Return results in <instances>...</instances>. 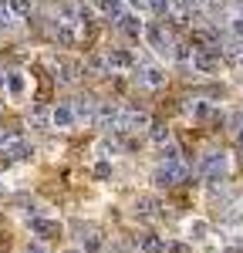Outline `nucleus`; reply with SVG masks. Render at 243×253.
Here are the masks:
<instances>
[{
    "label": "nucleus",
    "instance_id": "f257e3e1",
    "mask_svg": "<svg viewBox=\"0 0 243 253\" xmlns=\"http://www.w3.org/2000/svg\"><path fill=\"white\" fill-rule=\"evenodd\" d=\"M139 128H149V115L135 108V105H125L119 108V125H115V132H139Z\"/></svg>",
    "mask_w": 243,
    "mask_h": 253
},
{
    "label": "nucleus",
    "instance_id": "f03ea898",
    "mask_svg": "<svg viewBox=\"0 0 243 253\" xmlns=\"http://www.w3.org/2000/svg\"><path fill=\"white\" fill-rule=\"evenodd\" d=\"M156 186H176V182H182L186 179V166H182L179 159H165L159 169H156Z\"/></svg>",
    "mask_w": 243,
    "mask_h": 253
},
{
    "label": "nucleus",
    "instance_id": "7ed1b4c3",
    "mask_svg": "<svg viewBox=\"0 0 243 253\" xmlns=\"http://www.w3.org/2000/svg\"><path fill=\"white\" fill-rule=\"evenodd\" d=\"M189 61H193V68H196V71L209 75V71H216V68H220V47H196V51L189 54Z\"/></svg>",
    "mask_w": 243,
    "mask_h": 253
},
{
    "label": "nucleus",
    "instance_id": "20e7f679",
    "mask_svg": "<svg viewBox=\"0 0 243 253\" xmlns=\"http://www.w3.org/2000/svg\"><path fill=\"white\" fill-rule=\"evenodd\" d=\"M200 172H202V179L216 182V179L226 172V156H223V152H213V156H206V159H202V166H200Z\"/></svg>",
    "mask_w": 243,
    "mask_h": 253
},
{
    "label": "nucleus",
    "instance_id": "39448f33",
    "mask_svg": "<svg viewBox=\"0 0 243 253\" xmlns=\"http://www.w3.org/2000/svg\"><path fill=\"white\" fill-rule=\"evenodd\" d=\"M132 64H135V58H132L128 51H122V47L105 54V68H112V71H125V68H132Z\"/></svg>",
    "mask_w": 243,
    "mask_h": 253
},
{
    "label": "nucleus",
    "instance_id": "423d86ee",
    "mask_svg": "<svg viewBox=\"0 0 243 253\" xmlns=\"http://www.w3.org/2000/svg\"><path fill=\"white\" fill-rule=\"evenodd\" d=\"M75 20H58V31H54V38H58L61 47H71L75 41H78V34H75V27H71Z\"/></svg>",
    "mask_w": 243,
    "mask_h": 253
},
{
    "label": "nucleus",
    "instance_id": "0eeeda50",
    "mask_svg": "<svg viewBox=\"0 0 243 253\" xmlns=\"http://www.w3.org/2000/svg\"><path fill=\"white\" fill-rule=\"evenodd\" d=\"M31 226H34V233L44 236V240L61 236V223H54V219H31Z\"/></svg>",
    "mask_w": 243,
    "mask_h": 253
},
{
    "label": "nucleus",
    "instance_id": "6e6552de",
    "mask_svg": "<svg viewBox=\"0 0 243 253\" xmlns=\"http://www.w3.org/2000/svg\"><path fill=\"white\" fill-rule=\"evenodd\" d=\"M95 122H98L101 128H115V125H119V108H115V105H101Z\"/></svg>",
    "mask_w": 243,
    "mask_h": 253
},
{
    "label": "nucleus",
    "instance_id": "1a4fd4ad",
    "mask_svg": "<svg viewBox=\"0 0 243 253\" xmlns=\"http://www.w3.org/2000/svg\"><path fill=\"white\" fill-rule=\"evenodd\" d=\"M139 250L142 253H165V243H162L159 236H152V233H142L139 236Z\"/></svg>",
    "mask_w": 243,
    "mask_h": 253
},
{
    "label": "nucleus",
    "instance_id": "9d476101",
    "mask_svg": "<svg viewBox=\"0 0 243 253\" xmlns=\"http://www.w3.org/2000/svg\"><path fill=\"white\" fill-rule=\"evenodd\" d=\"M71 115H75V118H91V115H95V101H91L88 95H84V98H75Z\"/></svg>",
    "mask_w": 243,
    "mask_h": 253
},
{
    "label": "nucleus",
    "instance_id": "9b49d317",
    "mask_svg": "<svg viewBox=\"0 0 243 253\" xmlns=\"http://www.w3.org/2000/svg\"><path fill=\"white\" fill-rule=\"evenodd\" d=\"M14 142H20V132L14 128V125H0V149L7 152V149H10Z\"/></svg>",
    "mask_w": 243,
    "mask_h": 253
},
{
    "label": "nucleus",
    "instance_id": "f8f14e48",
    "mask_svg": "<svg viewBox=\"0 0 243 253\" xmlns=\"http://www.w3.org/2000/svg\"><path fill=\"white\" fill-rule=\"evenodd\" d=\"M156 210H159V199L156 196H142L139 203H135V213L139 216H156Z\"/></svg>",
    "mask_w": 243,
    "mask_h": 253
},
{
    "label": "nucleus",
    "instance_id": "ddd939ff",
    "mask_svg": "<svg viewBox=\"0 0 243 253\" xmlns=\"http://www.w3.org/2000/svg\"><path fill=\"white\" fill-rule=\"evenodd\" d=\"M54 71H58V78L64 81V84L78 78V75H75V71H78V64H71V61H58V64H54Z\"/></svg>",
    "mask_w": 243,
    "mask_h": 253
},
{
    "label": "nucleus",
    "instance_id": "4468645a",
    "mask_svg": "<svg viewBox=\"0 0 243 253\" xmlns=\"http://www.w3.org/2000/svg\"><path fill=\"white\" fill-rule=\"evenodd\" d=\"M3 156H10V159H17V162H24V159H31L34 152H31V145H27V142H14V145H10Z\"/></svg>",
    "mask_w": 243,
    "mask_h": 253
},
{
    "label": "nucleus",
    "instance_id": "2eb2a0df",
    "mask_svg": "<svg viewBox=\"0 0 243 253\" xmlns=\"http://www.w3.org/2000/svg\"><path fill=\"white\" fill-rule=\"evenodd\" d=\"M51 122H54L58 128H64V125H71V122H75V115H71V108L58 105V108H54V115H51Z\"/></svg>",
    "mask_w": 243,
    "mask_h": 253
},
{
    "label": "nucleus",
    "instance_id": "dca6fc26",
    "mask_svg": "<svg viewBox=\"0 0 243 253\" xmlns=\"http://www.w3.org/2000/svg\"><path fill=\"white\" fill-rule=\"evenodd\" d=\"M101 10L108 14L112 20H122L125 17V10H122V0H101Z\"/></svg>",
    "mask_w": 243,
    "mask_h": 253
},
{
    "label": "nucleus",
    "instance_id": "f3484780",
    "mask_svg": "<svg viewBox=\"0 0 243 253\" xmlns=\"http://www.w3.org/2000/svg\"><path fill=\"white\" fill-rule=\"evenodd\" d=\"M119 27H122V31H125V34H132V38H135V34H142V20L128 17V14H125V17L119 20Z\"/></svg>",
    "mask_w": 243,
    "mask_h": 253
},
{
    "label": "nucleus",
    "instance_id": "a211bd4d",
    "mask_svg": "<svg viewBox=\"0 0 243 253\" xmlns=\"http://www.w3.org/2000/svg\"><path fill=\"white\" fill-rule=\"evenodd\" d=\"M149 135H152V142L165 145V142H169V128H165L162 122H156V125H149Z\"/></svg>",
    "mask_w": 243,
    "mask_h": 253
},
{
    "label": "nucleus",
    "instance_id": "6ab92c4d",
    "mask_svg": "<svg viewBox=\"0 0 243 253\" xmlns=\"http://www.w3.org/2000/svg\"><path fill=\"white\" fill-rule=\"evenodd\" d=\"M7 10L17 14V17H27L31 14V0H7Z\"/></svg>",
    "mask_w": 243,
    "mask_h": 253
},
{
    "label": "nucleus",
    "instance_id": "aec40b11",
    "mask_svg": "<svg viewBox=\"0 0 243 253\" xmlns=\"http://www.w3.org/2000/svg\"><path fill=\"white\" fill-rule=\"evenodd\" d=\"M145 38L152 41V47H165V44H169V41H165V34H162V27H149V31H145Z\"/></svg>",
    "mask_w": 243,
    "mask_h": 253
},
{
    "label": "nucleus",
    "instance_id": "412c9836",
    "mask_svg": "<svg viewBox=\"0 0 243 253\" xmlns=\"http://www.w3.org/2000/svg\"><path fill=\"white\" fill-rule=\"evenodd\" d=\"M139 81H142V84H162L165 78H162L159 68H145V75H139Z\"/></svg>",
    "mask_w": 243,
    "mask_h": 253
},
{
    "label": "nucleus",
    "instance_id": "4be33fe9",
    "mask_svg": "<svg viewBox=\"0 0 243 253\" xmlns=\"http://www.w3.org/2000/svg\"><path fill=\"white\" fill-rule=\"evenodd\" d=\"M7 88H10V95H24V78L20 75H7Z\"/></svg>",
    "mask_w": 243,
    "mask_h": 253
},
{
    "label": "nucleus",
    "instance_id": "5701e85b",
    "mask_svg": "<svg viewBox=\"0 0 243 253\" xmlns=\"http://www.w3.org/2000/svg\"><path fill=\"white\" fill-rule=\"evenodd\" d=\"M206 230H209V226H206L202 219H193V223H189V236H196V240H202V236H206Z\"/></svg>",
    "mask_w": 243,
    "mask_h": 253
},
{
    "label": "nucleus",
    "instance_id": "b1692460",
    "mask_svg": "<svg viewBox=\"0 0 243 253\" xmlns=\"http://www.w3.org/2000/svg\"><path fill=\"white\" fill-rule=\"evenodd\" d=\"M91 75H105V58H88V64H84Z\"/></svg>",
    "mask_w": 243,
    "mask_h": 253
},
{
    "label": "nucleus",
    "instance_id": "393cba45",
    "mask_svg": "<svg viewBox=\"0 0 243 253\" xmlns=\"http://www.w3.org/2000/svg\"><path fill=\"white\" fill-rule=\"evenodd\" d=\"M189 112H193L196 118H206V115H209V105H206V101H193V105H189Z\"/></svg>",
    "mask_w": 243,
    "mask_h": 253
},
{
    "label": "nucleus",
    "instance_id": "a878e982",
    "mask_svg": "<svg viewBox=\"0 0 243 253\" xmlns=\"http://www.w3.org/2000/svg\"><path fill=\"white\" fill-rule=\"evenodd\" d=\"M149 7H152L156 14H169V7H172V0H149Z\"/></svg>",
    "mask_w": 243,
    "mask_h": 253
},
{
    "label": "nucleus",
    "instance_id": "bb28decb",
    "mask_svg": "<svg viewBox=\"0 0 243 253\" xmlns=\"http://www.w3.org/2000/svg\"><path fill=\"white\" fill-rule=\"evenodd\" d=\"M95 175H98V179H108V175H112V166H108V162H98V166H95Z\"/></svg>",
    "mask_w": 243,
    "mask_h": 253
},
{
    "label": "nucleus",
    "instance_id": "cd10ccee",
    "mask_svg": "<svg viewBox=\"0 0 243 253\" xmlns=\"http://www.w3.org/2000/svg\"><path fill=\"white\" fill-rule=\"evenodd\" d=\"M10 24V10H7V0H0V27Z\"/></svg>",
    "mask_w": 243,
    "mask_h": 253
},
{
    "label": "nucleus",
    "instance_id": "c85d7f7f",
    "mask_svg": "<svg viewBox=\"0 0 243 253\" xmlns=\"http://www.w3.org/2000/svg\"><path fill=\"white\" fill-rule=\"evenodd\" d=\"M165 253H189L186 243H172V247H165Z\"/></svg>",
    "mask_w": 243,
    "mask_h": 253
},
{
    "label": "nucleus",
    "instance_id": "c756f323",
    "mask_svg": "<svg viewBox=\"0 0 243 253\" xmlns=\"http://www.w3.org/2000/svg\"><path fill=\"white\" fill-rule=\"evenodd\" d=\"M179 3H182V7H200L202 0H179Z\"/></svg>",
    "mask_w": 243,
    "mask_h": 253
},
{
    "label": "nucleus",
    "instance_id": "7c9ffc66",
    "mask_svg": "<svg viewBox=\"0 0 243 253\" xmlns=\"http://www.w3.org/2000/svg\"><path fill=\"white\" fill-rule=\"evenodd\" d=\"M233 31H237V34H243V17H237V24H233Z\"/></svg>",
    "mask_w": 243,
    "mask_h": 253
},
{
    "label": "nucleus",
    "instance_id": "2f4dec72",
    "mask_svg": "<svg viewBox=\"0 0 243 253\" xmlns=\"http://www.w3.org/2000/svg\"><path fill=\"white\" fill-rule=\"evenodd\" d=\"M27 253H44V247H40V243H34V247H27Z\"/></svg>",
    "mask_w": 243,
    "mask_h": 253
},
{
    "label": "nucleus",
    "instance_id": "473e14b6",
    "mask_svg": "<svg viewBox=\"0 0 243 253\" xmlns=\"http://www.w3.org/2000/svg\"><path fill=\"white\" fill-rule=\"evenodd\" d=\"M237 142H240V145H243V128H240V135H237Z\"/></svg>",
    "mask_w": 243,
    "mask_h": 253
},
{
    "label": "nucleus",
    "instance_id": "72a5a7b5",
    "mask_svg": "<svg viewBox=\"0 0 243 253\" xmlns=\"http://www.w3.org/2000/svg\"><path fill=\"white\" fill-rule=\"evenodd\" d=\"M0 88H3V75H0Z\"/></svg>",
    "mask_w": 243,
    "mask_h": 253
},
{
    "label": "nucleus",
    "instance_id": "f704fd0d",
    "mask_svg": "<svg viewBox=\"0 0 243 253\" xmlns=\"http://www.w3.org/2000/svg\"><path fill=\"white\" fill-rule=\"evenodd\" d=\"M0 105H3V101H0Z\"/></svg>",
    "mask_w": 243,
    "mask_h": 253
}]
</instances>
